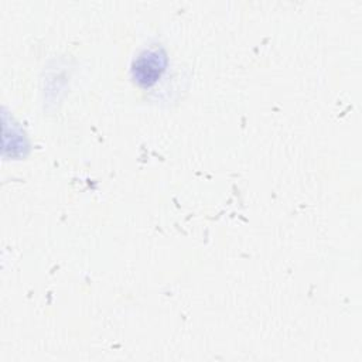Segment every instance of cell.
<instances>
[{"label": "cell", "instance_id": "cell-1", "mask_svg": "<svg viewBox=\"0 0 362 362\" xmlns=\"http://www.w3.org/2000/svg\"><path fill=\"white\" fill-rule=\"evenodd\" d=\"M164 69V55L157 51H146L137 61L136 75L137 81L146 85L153 83Z\"/></svg>", "mask_w": 362, "mask_h": 362}]
</instances>
